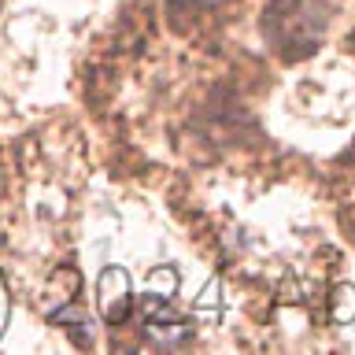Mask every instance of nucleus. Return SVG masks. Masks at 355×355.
Wrapping results in <instances>:
<instances>
[{
  "instance_id": "f257e3e1",
  "label": "nucleus",
  "mask_w": 355,
  "mask_h": 355,
  "mask_svg": "<svg viewBox=\"0 0 355 355\" xmlns=\"http://www.w3.org/2000/svg\"><path fill=\"white\" fill-rule=\"evenodd\" d=\"M141 315H144V333H148V340H155L159 348H178V344H185L193 337L189 318L178 315L174 304L163 296H144Z\"/></svg>"
},
{
  "instance_id": "f03ea898",
  "label": "nucleus",
  "mask_w": 355,
  "mask_h": 355,
  "mask_svg": "<svg viewBox=\"0 0 355 355\" xmlns=\"http://www.w3.org/2000/svg\"><path fill=\"white\" fill-rule=\"evenodd\" d=\"M96 307H100V318L107 326H122L133 307V285H130V274L122 266H107L96 282Z\"/></svg>"
},
{
  "instance_id": "7ed1b4c3",
  "label": "nucleus",
  "mask_w": 355,
  "mask_h": 355,
  "mask_svg": "<svg viewBox=\"0 0 355 355\" xmlns=\"http://www.w3.org/2000/svg\"><path fill=\"white\" fill-rule=\"evenodd\" d=\"M52 322H55V326H63L67 333H74V340H78V344L93 340V322H89V315H85L82 307L67 304V307H60V311L52 315Z\"/></svg>"
},
{
  "instance_id": "20e7f679",
  "label": "nucleus",
  "mask_w": 355,
  "mask_h": 355,
  "mask_svg": "<svg viewBox=\"0 0 355 355\" xmlns=\"http://www.w3.org/2000/svg\"><path fill=\"white\" fill-rule=\"evenodd\" d=\"M329 315H333V322H340V326L355 322V285H337L333 304H329Z\"/></svg>"
},
{
  "instance_id": "39448f33",
  "label": "nucleus",
  "mask_w": 355,
  "mask_h": 355,
  "mask_svg": "<svg viewBox=\"0 0 355 355\" xmlns=\"http://www.w3.org/2000/svg\"><path fill=\"white\" fill-rule=\"evenodd\" d=\"M174 293H178V274H174V266H155V270L148 274V296L171 300Z\"/></svg>"
},
{
  "instance_id": "423d86ee",
  "label": "nucleus",
  "mask_w": 355,
  "mask_h": 355,
  "mask_svg": "<svg viewBox=\"0 0 355 355\" xmlns=\"http://www.w3.org/2000/svg\"><path fill=\"white\" fill-rule=\"evenodd\" d=\"M218 282H207L204 293L196 296V315H207L211 311V322H218V311H222V300H218Z\"/></svg>"
},
{
  "instance_id": "0eeeda50",
  "label": "nucleus",
  "mask_w": 355,
  "mask_h": 355,
  "mask_svg": "<svg viewBox=\"0 0 355 355\" xmlns=\"http://www.w3.org/2000/svg\"><path fill=\"white\" fill-rule=\"evenodd\" d=\"M193 4H207V8H215V4H226V0H193Z\"/></svg>"
}]
</instances>
